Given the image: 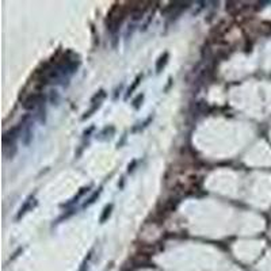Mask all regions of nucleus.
<instances>
[{
    "mask_svg": "<svg viewBox=\"0 0 271 271\" xmlns=\"http://www.w3.org/2000/svg\"><path fill=\"white\" fill-rule=\"evenodd\" d=\"M42 99V95L41 94H31L26 100H24L23 106L26 110H31L34 107H37V104L39 103V100Z\"/></svg>",
    "mask_w": 271,
    "mask_h": 271,
    "instance_id": "obj_1",
    "label": "nucleus"
},
{
    "mask_svg": "<svg viewBox=\"0 0 271 271\" xmlns=\"http://www.w3.org/2000/svg\"><path fill=\"white\" fill-rule=\"evenodd\" d=\"M111 209H113V205H109V206H106V208H104V210H103V216L100 217V222H104V221L107 220V217L110 216Z\"/></svg>",
    "mask_w": 271,
    "mask_h": 271,
    "instance_id": "obj_2",
    "label": "nucleus"
},
{
    "mask_svg": "<svg viewBox=\"0 0 271 271\" xmlns=\"http://www.w3.org/2000/svg\"><path fill=\"white\" fill-rule=\"evenodd\" d=\"M167 57H168V54L167 53H164V56L160 59V61L157 63V65H156V69H157V72H160V69H161V65L164 67L165 65V63H167Z\"/></svg>",
    "mask_w": 271,
    "mask_h": 271,
    "instance_id": "obj_3",
    "label": "nucleus"
},
{
    "mask_svg": "<svg viewBox=\"0 0 271 271\" xmlns=\"http://www.w3.org/2000/svg\"><path fill=\"white\" fill-rule=\"evenodd\" d=\"M30 201H31V199H29V202H26V205H24L23 208L20 209V213H19V216H18V217H20V216H22V214H24V213H26V210H27V208H29V206H30Z\"/></svg>",
    "mask_w": 271,
    "mask_h": 271,
    "instance_id": "obj_4",
    "label": "nucleus"
},
{
    "mask_svg": "<svg viewBox=\"0 0 271 271\" xmlns=\"http://www.w3.org/2000/svg\"><path fill=\"white\" fill-rule=\"evenodd\" d=\"M98 195H99V191H98V193H95V194H94V196H91V198H90V201H88V202H87V203H86V206H88V205H91V203H94V202H95V199L98 198Z\"/></svg>",
    "mask_w": 271,
    "mask_h": 271,
    "instance_id": "obj_5",
    "label": "nucleus"
},
{
    "mask_svg": "<svg viewBox=\"0 0 271 271\" xmlns=\"http://www.w3.org/2000/svg\"><path fill=\"white\" fill-rule=\"evenodd\" d=\"M138 82H140V77H137V79H136V82H134V84H133V86H132V88H129V92H130V94H132V91H133L134 88H136V87H137Z\"/></svg>",
    "mask_w": 271,
    "mask_h": 271,
    "instance_id": "obj_6",
    "label": "nucleus"
}]
</instances>
